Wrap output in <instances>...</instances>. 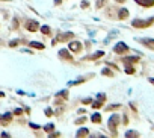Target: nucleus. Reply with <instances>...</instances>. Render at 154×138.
<instances>
[{
	"label": "nucleus",
	"instance_id": "obj_1",
	"mask_svg": "<svg viewBox=\"0 0 154 138\" xmlns=\"http://www.w3.org/2000/svg\"><path fill=\"white\" fill-rule=\"evenodd\" d=\"M153 21H154V17L150 18V20H145V21H144V20H133L131 24L135 26V28H146V26H150Z\"/></svg>",
	"mask_w": 154,
	"mask_h": 138
},
{
	"label": "nucleus",
	"instance_id": "obj_2",
	"mask_svg": "<svg viewBox=\"0 0 154 138\" xmlns=\"http://www.w3.org/2000/svg\"><path fill=\"white\" fill-rule=\"evenodd\" d=\"M113 50H115L116 53H125V52H129V46L124 44V43H118Z\"/></svg>",
	"mask_w": 154,
	"mask_h": 138
},
{
	"label": "nucleus",
	"instance_id": "obj_3",
	"mask_svg": "<svg viewBox=\"0 0 154 138\" xmlns=\"http://www.w3.org/2000/svg\"><path fill=\"white\" fill-rule=\"evenodd\" d=\"M118 120H119V115H118V114H113V115L110 117V120H109V128L113 130V132H115V128H116Z\"/></svg>",
	"mask_w": 154,
	"mask_h": 138
},
{
	"label": "nucleus",
	"instance_id": "obj_4",
	"mask_svg": "<svg viewBox=\"0 0 154 138\" xmlns=\"http://www.w3.org/2000/svg\"><path fill=\"white\" fill-rule=\"evenodd\" d=\"M38 28H39V24H38L36 21H33V20H29V21L26 23V29L30 30V32H35V30H38Z\"/></svg>",
	"mask_w": 154,
	"mask_h": 138
},
{
	"label": "nucleus",
	"instance_id": "obj_5",
	"mask_svg": "<svg viewBox=\"0 0 154 138\" xmlns=\"http://www.w3.org/2000/svg\"><path fill=\"white\" fill-rule=\"evenodd\" d=\"M73 38V34L71 32H65V34H59L56 41H66V39H71Z\"/></svg>",
	"mask_w": 154,
	"mask_h": 138
},
{
	"label": "nucleus",
	"instance_id": "obj_6",
	"mask_svg": "<svg viewBox=\"0 0 154 138\" xmlns=\"http://www.w3.org/2000/svg\"><path fill=\"white\" fill-rule=\"evenodd\" d=\"M80 49H82V44H80L79 41H71L70 43V50L71 52H80Z\"/></svg>",
	"mask_w": 154,
	"mask_h": 138
},
{
	"label": "nucleus",
	"instance_id": "obj_7",
	"mask_svg": "<svg viewBox=\"0 0 154 138\" xmlns=\"http://www.w3.org/2000/svg\"><path fill=\"white\" fill-rule=\"evenodd\" d=\"M138 5H142V6H146V8H150V6L154 5V0H135Z\"/></svg>",
	"mask_w": 154,
	"mask_h": 138
},
{
	"label": "nucleus",
	"instance_id": "obj_8",
	"mask_svg": "<svg viewBox=\"0 0 154 138\" xmlns=\"http://www.w3.org/2000/svg\"><path fill=\"white\" fill-rule=\"evenodd\" d=\"M123 61H124L125 64H135V62L139 61V58H138V56H127V58L123 59Z\"/></svg>",
	"mask_w": 154,
	"mask_h": 138
},
{
	"label": "nucleus",
	"instance_id": "obj_9",
	"mask_svg": "<svg viewBox=\"0 0 154 138\" xmlns=\"http://www.w3.org/2000/svg\"><path fill=\"white\" fill-rule=\"evenodd\" d=\"M140 43L145 46H150V47H154V39H151V38H144V39H140Z\"/></svg>",
	"mask_w": 154,
	"mask_h": 138
},
{
	"label": "nucleus",
	"instance_id": "obj_10",
	"mask_svg": "<svg viewBox=\"0 0 154 138\" xmlns=\"http://www.w3.org/2000/svg\"><path fill=\"white\" fill-rule=\"evenodd\" d=\"M11 120V112H8V114H5L2 118H0V124H3V126H5V124L6 123H8Z\"/></svg>",
	"mask_w": 154,
	"mask_h": 138
},
{
	"label": "nucleus",
	"instance_id": "obj_11",
	"mask_svg": "<svg viewBox=\"0 0 154 138\" xmlns=\"http://www.w3.org/2000/svg\"><path fill=\"white\" fill-rule=\"evenodd\" d=\"M59 56H61L62 59H68V61H71V55H68V52H66V50H61V52H59Z\"/></svg>",
	"mask_w": 154,
	"mask_h": 138
},
{
	"label": "nucleus",
	"instance_id": "obj_12",
	"mask_svg": "<svg viewBox=\"0 0 154 138\" xmlns=\"http://www.w3.org/2000/svg\"><path fill=\"white\" fill-rule=\"evenodd\" d=\"M30 47H33V49H41V50H42V49L45 47V46H44V44H41V43H35V41H32V43H30Z\"/></svg>",
	"mask_w": 154,
	"mask_h": 138
},
{
	"label": "nucleus",
	"instance_id": "obj_13",
	"mask_svg": "<svg viewBox=\"0 0 154 138\" xmlns=\"http://www.w3.org/2000/svg\"><path fill=\"white\" fill-rule=\"evenodd\" d=\"M127 17H129V11H127V9H121V11H119V18H121V20H124Z\"/></svg>",
	"mask_w": 154,
	"mask_h": 138
},
{
	"label": "nucleus",
	"instance_id": "obj_14",
	"mask_svg": "<svg viewBox=\"0 0 154 138\" xmlns=\"http://www.w3.org/2000/svg\"><path fill=\"white\" fill-rule=\"evenodd\" d=\"M91 120H92L94 123H100V121H101V115H100V114H94V115L91 117Z\"/></svg>",
	"mask_w": 154,
	"mask_h": 138
},
{
	"label": "nucleus",
	"instance_id": "obj_15",
	"mask_svg": "<svg viewBox=\"0 0 154 138\" xmlns=\"http://www.w3.org/2000/svg\"><path fill=\"white\" fill-rule=\"evenodd\" d=\"M41 32H42L44 35H49V34H50V28H49V26H42V28H41Z\"/></svg>",
	"mask_w": 154,
	"mask_h": 138
},
{
	"label": "nucleus",
	"instance_id": "obj_16",
	"mask_svg": "<svg viewBox=\"0 0 154 138\" xmlns=\"http://www.w3.org/2000/svg\"><path fill=\"white\" fill-rule=\"evenodd\" d=\"M83 135H88V129H80L77 132V137H83Z\"/></svg>",
	"mask_w": 154,
	"mask_h": 138
},
{
	"label": "nucleus",
	"instance_id": "obj_17",
	"mask_svg": "<svg viewBox=\"0 0 154 138\" xmlns=\"http://www.w3.org/2000/svg\"><path fill=\"white\" fill-rule=\"evenodd\" d=\"M139 134L138 132H135V130H129V132L125 134V137H138Z\"/></svg>",
	"mask_w": 154,
	"mask_h": 138
},
{
	"label": "nucleus",
	"instance_id": "obj_18",
	"mask_svg": "<svg viewBox=\"0 0 154 138\" xmlns=\"http://www.w3.org/2000/svg\"><path fill=\"white\" fill-rule=\"evenodd\" d=\"M100 56H103V52H97L95 55H92V56H91V59H97V58H100Z\"/></svg>",
	"mask_w": 154,
	"mask_h": 138
},
{
	"label": "nucleus",
	"instance_id": "obj_19",
	"mask_svg": "<svg viewBox=\"0 0 154 138\" xmlns=\"http://www.w3.org/2000/svg\"><path fill=\"white\" fill-rule=\"evenodd\" d=\"M125 73L133 75V73H135V68H133V67H127V68H125Z\"/></svg>",
	"mask_w": 154,
	"mask_h": 138
},
{
	"label": "nucleus",
	"instance_id": "obj_20",
	"mask_svg": "<svg viewBox=\"0 0 154 138\" xmlns=\"http://www.w3.org/2000/svg\"><path fill=\"white\" fill-rule=\"evenodd\" d=\"M106 2H107V0H98V2H97V6H98V8H101V6H103Z\"/></svg>",
	"mask_w": 154,
	"mask_h": 138
},
{
	"label": "nucleus",
	"instance_id": "obj_21",
	"mask_svg": "<svg viewBox=\"0 0 154 138\" xmlns=\"http://www.w3.org/2000/svg\"><path fill=\"white\" fill-rule=\"evenodd\" d=\"M103 75H107V76H112V71H110L109 68H104V70H103Z\"/></svg>",
	"mask_w": 154,
	"mask_h": 138
},
{
	"label": "nucleus",
	"instance_id": "obj_22",
	"mask_svg": "<svg viewBox=\"0 0 154 138\" xmlns=\"http://www.w3.org/2000/svg\"><path fill=\"white\" fill-rule=\"evenodd\" d=\"M53 128H55L53 124H47V126H45V130H47V132H50V130H53Z\"/></svg>",
	"mask_w": 154,
	"mask_h": 138
},
{
	"label": "nucleus",
	"instance_id": "obj_23",
	"mask_svg": "<svg viewBox=\"0 0 154 138\" xmlns=\"http://www.w3.org/2000/svg\"><path fill=\"white\" fill-rule=\"evenodd\" d=\"M17 44H18V39H14V41H11V43H9V46H11V47H15Z\"/></svg>",
	"mask_w": 154,
	"mask_h": 138
},
{
	"label": "nucleus",
	"instance_id": "obj_24",
	"mask_svg": "<svg viewBox=\"0 0 154 138\" xmlns=\"http://www.w3.org/2000/svg\"><path fill=\"white\" fill-rule=\"evenodd\" d=\"M97 99H98L100 102H103L104 99H106V96H104V94H98V96H97Z\"/></svg>",
	"mask_w": 154,
	"mask_h": 138
},
{
	"label": "nucleus",
	"instance_id": "obj_25",
	"mask_svg": "<svg viewBox=\"0 0 154 138\" xmlns=\"http://www.w3.org/2000/svg\"><path fill=\"white\" fill-rule=\"evenodd\" d=\"M85 120H86V118H85V117H82V118H79V120H77L76 123H77V124H82V123H85Z\"/></svg>",
	"mask_w": 154,
	"mask_h": 138
},
{
	"label": "nucleus",
	"instance_id": "obj_26",
	"mask_svg": "<svg viewBox=\"0 0 154 138\" xmlns=\"http://www.w3.org/2000/svg\"><path fill=\"white\" fill-rule=\"evenodd\" d=\"M115 108H119V105H110V106H107V109H115Z\"/></svg>",
	"mask_w": 154,
	"mask_h": 138
},
{
	"label": "nucleus",
	"instance_id": "obj_27",
	"mask_svg": "<svg viewBox=\"0 0 154 138\" xmlns=\"http://www.w3.org/2000/svg\"><path fill=\"white\" fill-rule=\"evenodd\" d=\"M45 114L49 115V117H50V115H53V114H51V109H50V108H47V109H45Z\"/></svg>",
	"mask_w": 154,
	"mask_h": 138
},
{
	"label": "nucleus",
	"instance_id": "obj_28",
	"mask_svg": "<svg viewBox=\"0 0 154 138\" xmlns=\"http://www.w3.org/2000/svg\"><path fill=\"white\" fill-rule=\"evenodd\" d=\"M14 112H15V114H21V112H23V109H20V108H18V109L14 111Z\"/></svg>",
	"mask_w": 154,
	"mask_h": 138
},
{
	"label": "nucleus",
	"instance_id": "obj_29",
	"mask_svg": "<svg viewBox=\"0 0 154 138\" xmlns=\"http://www.w3.org/2000/svg\"><path fill=\"white\" fill-rule=\"evenodd\" d=\"M83 103H86V105H88V103H91V99H85V100H83Z\"/></svg>",
	"mask_w": 154,
	"mask_h": 138
},
{
	"label": "nucleus",
	"instance_id": "obj_30",
	"mask_svg": "<svg viewBox=\"0 0 154 138\" xmlns=\"http://www.w3.org/2000/svg\"><path fill=\"white\" fill-rule=\"evenodd\" d=\"M150 82H151V83H154V79H153V77L150 79Z\"/></svg>",
	"mask_w": 154,
	"mask_h": 138
},
{
	"label": "nucleus",
	"instance_id": "obj_31",
	"mask_svg": "<svg viewBox=\"0 0 154 138\" xmlns=\"http://www.w3.org/2000/svg\"><path fill=\"white\" fill-rule=\"evenodd\" d=\"M3 96H5V94H3V93H2V91H0V97H3Z\"/></svg>",
	"mask_w": 154,
	"mask_h": 138
},
{
	"label": "nucleus",
	"instance_id": "obj_32",
	"mask_svg": "<svg viewBox=\"0 0 154 138\" xmlns=\"http://www.w3.org/2000/svg\"><path fill=\"white\" fill-rule=\"evenodd\" d=\"M116 2H119V3H123V2H124V0H116Z\"/></svg>",
	"mask_w": 154,
	"mask_h": 138
}]
</instances>
